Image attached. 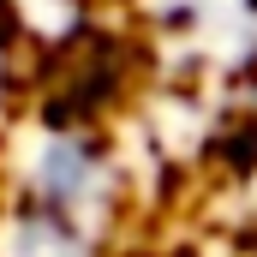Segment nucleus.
<instances>
[{
    "mask_svg": "<svg viewBox=\"0 0 257 257\" xmlns=\"http://www.w3.org/2000/svg\"><path fill=\"white\" fill-rule=\"evenodd\" d=\"M12 257H90V245L54 209V215H30V221L12 227Z\"/></svg>",
    "mask_w": 257,
    "mask_h": 257,
    "instance_id": "obj_1",
    "label": "nucleus"
}]
</instances>
